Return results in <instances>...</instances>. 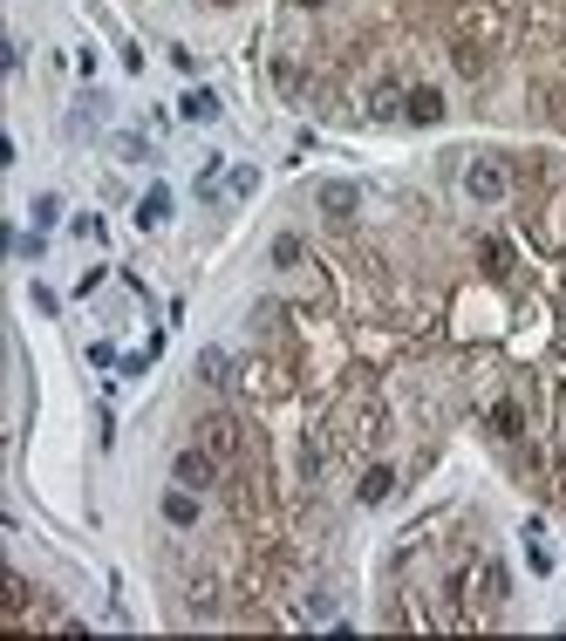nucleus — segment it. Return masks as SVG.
Listing matches in <instances>:
<instances>
[{"instance_id": "obj_1", "label": "nucleus", "mask_w": 566, "mask_h": 641, "mask_svg": "<svg viewBox=\"0 0 566 641\" xmlns=\"http://www.w3.org/2000/svg\"><path fill=\"white\" fill-rule=\"evenodd\" d=\"M485 437L498 444V451L532 444V403L519 396V389H505V396H491V403H485Z\"/></svg>"}, {"instance_id": "obj_2", "label": "nucleus", "mask_w": 566, "mask_h": 641, "mask_svg": "<svg viewBox=\"0 0 566 641\" xmlns=\"http://www.w3.org/2000/svg\"><path fill=\"white\" fill-rule=\"evenodd\" d=\"M198 444L226 464V478L246 464V457H253V444H246V423H239V416H205V423H198Z\"/></svg>"}, {"instance_id": "obj_3", "label": "nucleus", "mask_w": 566, "mask_h": 641, "mask_svg": "<svg viewBox=\"0 0 566 641\" xmlns=\"http://www.w3.org/2000/svg\"><path fill=\"white\" fill-rule=\"evenodd\" d=\"M171 478H178V485H191V491H212L219 478H226V464L205 451V444H185V451L171 457Z\"/></svg>"}, {"instance_id": "obj_4", "label": "nucleus", "mask_w": 566, "mask_h": 641, "mask_svg": "<svg viewBox=\"0 0 566 641\" xmlns=\"http://www.w3.org/2000/svg\"><path fill=\"white\" fill-rule=\"evenodd\" d=\"M464 191H471L478 205H498V198L512 191V171H505L498 157H471V171H464Z\"/></svg>"}, {"instance_id": "obj_5", "label": "nucleus", "mask_w": 566, "mask_h": 641, "mask_svg": "<svg viewBox=\"0 0 566 641\" xmlns=\"http://www.w3.org/2000/svg\"><path fill=\"white\" fill-rule=\"evenodd\" d=\"M314 205H321V212H328V219H355V212H362V185H348V178H328V185L314 191Z\"/></svg>"}, {"instance_id": "obj_6", "label": "nucleus", "mask_w": 566, "mask_h": 641, "mask_svg": "<svg viewBox=\"0 0 566 641\" xmlns=\"http://www.w3.org/2000/svg\"><path fill=\"white\" fill-rule=\"evenodd\" d=\"M396 485H403V471H396V464H369V471H362V491H355V498H362V505H382V498H389Z\"/></svg>"}, {"instance_id": "obj_7", "label": "nucleus", "mask_w": 566, "mask_h": 641, "mask_svg": "<svg viewBox=\"0 0 566 641\" xmlns=\"http://www.w3.org/2000/svg\"><path fill=\"white\" fill-rule=\"evenodd\" d=\"M403 103H410V89H396V82L369 89V116H376V123H403Z\"/></svg>"}, {"instance_id": "obj_8", "label": "nucleus", "mask_w": 566, "mask_h": 641, "mask_svg": "<svg viewBox=\"0 0 566 641\" xmlns=\"http://www.w3.org/2000/svg\"><path fill=\"white\" fill-rule=\"evenodd\" d=\"M403 123H444V96H437V89H410Z\"/></svg>"}, {"instance_id": "obj_9", "label": "nucleus", "mask_w": 566, "mask_h": 641, "mask_svg": "<svg viewBox=\"0 0 566 641\" xmlns=\"http://www.w3.org/2000/svg\"><path fill=\"white\" fill-rule=\"evenodd\" d=\"M164 519H171V526H198V498H191V485L164 491Z\"/></svg>"}, {"instance_id": "obj_10", "label": "nucleus", "mask_w": 566, "mask_h": 641, "mask_svg": "<svg viewBox=\"0 0 566 641\" xmlns=\"http://www.w3.org/2000/svg\"><path fill=\"white\" fill-rule=\"evenodd\" d=\"M164 219H171V191L157 185V191H144V205H137V226H144V232H157Z\"/></svg>"}, {"instance_id": "obj_11", "label": "nucleus", "mask_w": 566, "mask_h": 641, "mask_svg": "<svg viewBox=\"0 0 566 641\" xmlns=\"http://www.w3.org/2000/svg\"><path fill=\"white\" fill-rule=\"evenodd\" d=\"M198 376L212 382V389H226V382H232V355H226V348H205V355H198Z\"/></svg>"}, {"instance_id": "obj_12", "label": "nucleus", "mask_w": 566, "mask_h": 641, "mask_svg": "<svg viewBox=\"0 0 566 641\" xmlns=\"http://www.w3.org/2000/svg\"><path fill=\"white\" fill-rule=\"evenodd\" d=\"M185 116H191V123H212V116H219V96H212V89H191V96H185Z\"/></svg>"}, {"instance_id": "obj_13", "label": "nucleus", "mask_w": 566, "mask_h": 641, "mask_svg": "<svg viewBox=\"0 0 566 641\" xmlns=\"http://www.w3.org/2000/svg\"><path fill=\"white\" fill-rule=\"evenodd\" d=\"M301 260H307V246L294 232H280V239H273V266H301Z\"/></svg>"}, {"instance_id": "obj_14", "label": "nucleus", "mask_w": 566, "mask_h": 641, "mask_svg": "<svg viewBox=\"0 0 566 641\" xmlns=\"http://www.w3.org/2000/svg\"><path fill=\"white\" fill-rule=\"evenodd\" d=\"M526 560H532V573H553V546L539 539V526H532V553H526Z\"/></svg>"}, {"instance_id": "obj_15", "label": "nucleus", "mask_w": 566, "mask_h": 641, "mask_svg": "<svg viewBox=\"0 0 566 641\" xmlns=\"http://www.w3.org/2000/svg\"><path fill=\"white\" fill-rule=\"evenodd\" d=\"M287 7H301V14H321V7H328V0H287Z\"/></svg>"}, {"instance_id": "obj_16", "label": "nucleus", "mask_w": 566, "mask_h": 641, "mask_svg": "<svg viewBox=\"0 0 566 641\" xmlns=\"http://www.w3.org/2000/svg\"><path fill=\"white\" fill-rule=\"evenodd\" d=\"M219 7H232V0H219Z\"/></svg>"}]
</instances>
